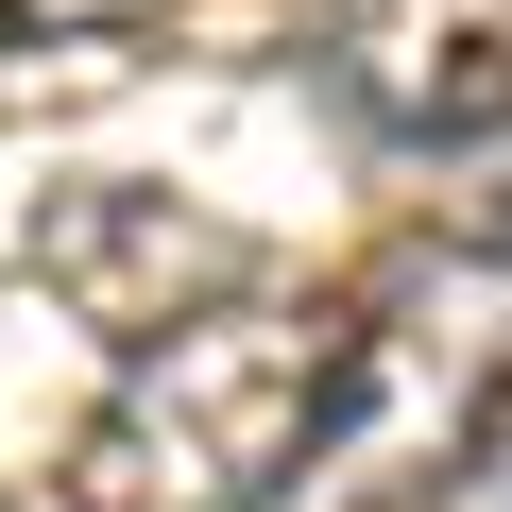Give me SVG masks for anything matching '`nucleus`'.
Wrapping results in <instances>:
<instances>
[{"mask_svg":"<svg viewBox=\"0 0 512 512\" xmlns=\"http://www.w3.org/2000/svg\"><path fill=\"white\" fill-rule=\"evenodd\" d=\"M359 376L376 308H291V291L188 308L120 342V393L69 444V512H291L308 478H342Z\"/></svg>","mask_w":512,"mask_h":512,"instance_id":"obj_1","label":"nucleus"},{"mask_svg":"<svg viewBox=\"0 0 512 512\" xmlns=\"http://www.w3.org/2000/svg\"><path fill=\"white\" fill-rule=\"evenodd\" d=\"M325 86L393 154H478L512 120V0H325Z\"/></svg>","mask_w":512,"mask_h":512,"instance_id":"obj_2","label":"nucleus"},{"mask_svg":"<svg viewBox=\"0 0 512 512\" xmlns=\"http://www.w3.org/2000/svg\"><path fill=\"white\" fill-rule=\"evenodd\" d=\"M35 274H52V291H86V325L154 342V325H188V308H239V291H256V239L171 222V188H86V205H52V222H35Z\"/></svg>","mask_w":512,"mask_h":512,"instance_id":"obj_3","label":"nucleus"},{"mask_svg":"<svg viewBox=\"0 0 512 512\" xmlns=\"http://www.w3.org/2000/svg\"><path fill=\"white\" fill-rule=\"evenodd\" d=\"M444 239H461V256H495V274H512V120H495L478 154H444Z\"/></svg>","mask_w":512,"mask_h":512,"instance_id":"obj_4","label":"nucleus"}]
</instances>
